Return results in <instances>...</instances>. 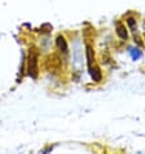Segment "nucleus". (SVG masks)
<instances>
[{"instance_id": "f257e3e1", "label": "nucleus", "mask_w": 145, "mask_h": 154, "mask_svg": "<svg viewBox=\"0 0 145 154\" xmlns=\"http://www.w3.org/2000/svg\"><path fill=\"white\" fill-rule=\"evenodd\" d=\"M38 57H39V53H38L36 48L30 49L29 58H27V71H29V75L34 79L38 78V72H39V69H38Z\"/></svg>"}, {"instance_id": "f03ea898", "label": "nucleus", "mask_w": 145, "mask_h": 154, "mask_svg": "<svg viewBox=\"0 0 145 154\" xmlns=\"http://www.w3.org/2000/svg\"><path fill=\"white\" fill-rule=\"evenodd\" d=\"M60 58L57 56H54V54H52V56H49L48 58H47V61H45V66H47V69L48 70H54V69H58L60 67Z\"/></svg>"}, {"instance_id": "7ed1b4c3", "label": "nucleus", "mask_w": 145, "mask_h": 154, "mask_svg": "<svg viewBox=\"0 0 145 154\" xmlns=\"http://www.w3.org/2000/svg\"><path fill=\"white\" fill-rule=\"evenodd\" d=\"M88 69H89V74H91L92 79L95 80V82H100L101 78H102V75H101V71L99 69V66L91 65V66H88Z\"/></svg>"}, {"instance_id": "20e7f679", "label": "nucleus", "mask_w": 145, "mask_h": 154, "mask_svg": "<svg viewBox=\"0 0 145 154\" xmlns=\"http://www.w3.org/2000/svg\"><path fill=\"white\" fill-rule=\"evenodd\" d=\"M117 34H118V36L121 38V39H123V40H126L127 38H128V32H127V29L123 26L122 23H117Z\"/></svg>"}, {"instance_id": "39448f33", "label": "nucleus", "mask_w": 145, "mask_h": 154, "mask_svg": "<svg viewBox=\"0 0 145 154\" xmlns=\"http://www.w3.org/2000/svg\"><path fill=\"white\" fill-rule=\"evenodd\" d=\"M56 44H57V47L60 49L62 51V52H67V44H66V40H65V38L63 36H57V39H56Z\"/></svg>"}, {"instance_id": "423d86ee", "label": "nucleus", "mask_w": 145, "mask_h": 154, "mask_svg": "<svg viewBox=\"0 0 145 154\" xmlns=\"http://www.w3.org/2000/svg\"><path fill=\"white\" fill-rule=\"evenodd\" d=\"M95 60V54H93V49L91 48V45H87V62L88 66H91Z\"/></svg>"}, {"instance_id": "0eeeda50", "label": "nucleus", "mask_w": 145, "mask_h": 154, "mask_svg": "<svg viewBox=\"0 0 145 154\" xmlns=\"http://www.w3.org/2000/svg\"><path fill=\"white\" fill-rule=\"evenodd\" d=\"M131 56L134 60H139L140 57H141V52H140L139 49H136V48H131Z\"/></svg>"}, {"instance_id": "6e6552de", "label": "nucleus", "mask_w": 145, "mask_h": 154, "mask_svg": "<svg viewBox=\"0 0 145 154\" xmlns=\"http://www.w3.org/2000/svg\"><path fill=\"white\" fill-rule=\"evenodd\" d=\"M127 23H128V26H130V29L132 30V31H135L136 30V20L134 18V17L127 18Z\"/></svg>"}, {"instance_id": "1a4fd4ad", "label": "nucleus", "mask_w": 145, "mask_h": 154, "mask_svg": "<svg viewBox=\"0 0 145 154\" xmlns=\"http://www.w3.org/2000/svg\"><path fill=\"white\" fill-rule=\"evenodd\" d=\"M134 40H135L136 43H137V44H139L140 47H143V42H141V39H140L139 36H134Z\"/></svg>"}]
</instances>
